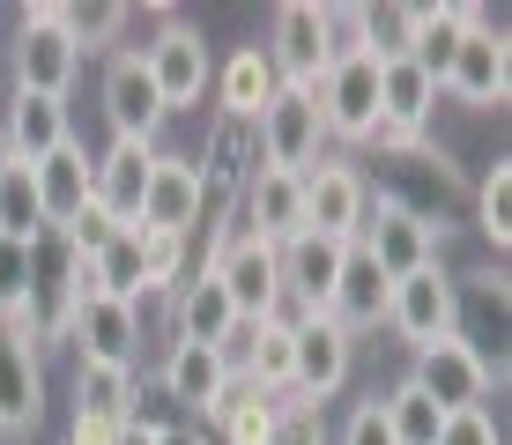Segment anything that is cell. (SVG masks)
<instances>
[{"instance_id":"cell-1","label":"cell","mask_w":512,"mask_h":445,"mask_svg":"<svg viewBox=\"0 0 512 445\" xmlns=\"http://www.w3.org/2000/svg\"><path fill=\"white\" fill-rule=\"evenodd\" d=\"M0 60H8V89H30V97H67L82 75V52L67 45L60 30V0H30L15 15V38H0Z\"/></svg>"},{"instance_id":"cell-2","label":"cell","mask_w":512,"mask_h":445,"mask_svg":"<svg viewBox=\"0 0 512 445\" xmlns=\"http://www.w3.org/2000/svg\"><path fill=\"white\" fill-rule=\"evenodd\" d=\"M134 52H141V67H149L164 112H201V97L216 89V52H208L201 23H186V15H164L156 38L134 45Z\"/></svg>"},{"instance_id":"cell-3","label":"cell","mask_w":512,"mask_h":445,"mask_svg":"<svg viewBox=\"0 0 512 445\" xmlns=\"http://www.w3.org/2000/svg\"><path fill=\"white\" fill-rule=\"evenodd\" d=\"M446 238H453V223H431V216H416V208L372 193L364 230H357V253L372 260L386 282H401V275H416V267H431L438 253H446Z\"/></svg>"},{"instance_id":"cell-4","label":"cell","mask_w":512,"mask_h":445,"mask_svg":"<svg viewBox=\"0 0 512 445\" xmlns=\"http://www.w3.org/2000/svg\"><path fill=\"white\" fill-rule=\"evenodd\" d=\"M386 334L409 342V356L461 334V290H453V267L446 260L416 267V275H401L394 290H386Z\"/></svg>"},{"instance_id":"cell-5","label":"cell","mask_w":512,"mask_h":445,"mask_svg":"<svg viewBox=\"0 0 512 445\" xmlns=\"http://www.w3.org/2000/svg\"><path fill=\"white\" fill-rule=\"evenodd\" d=\"M201 267H216V282L231 290L238 319H275L282 312V245L253 238V230H231L216 253H201Z\"/></svg>"},{"instance_id":"cell-6","label":"cell","mask_w":512,"mask_h":445,"mask_svg":"<svg viewBox=\"0 0 512 445\" xmlns=\"http://www.w3.org/2000/svg\"><path fill=\"white\" fill-rule=\"evenodd\" d=\"M268 67L282 89H320V75L334 67V45H327V8L320 0H282L275 23H268Z\"/></svg>"},{"instance_id":"cell-7","label":"cell","mask_w":512,"mask_h":445,"mask_svg":"<svg viewBox=\"0 0 512 445\" xmlns=\"http://www.w3.org/2000/svg\"><path fill=\"white\" fill-rule=\"evenodd\" d=\"M253 141H260V164H275V171H312V164L327 156L320 97H312V89H275L268 112L253 119Z\"/></svg>"},{"instance_id":"cell-8","label":"cell","mask_w":512,"mask_h":445,"mask_svg":"<svg viewBox=\"0 0 512 445\" xmlns=\"http://www.w3.org/2000/svg\"><path fill=\"white\" fill-rule=\"evenodd\" d=\"M320 119H327V141H349V149H364V141L379 134V60L372 52H342V60L320 75Z\"/></svg>"},{"instance_id":"cell-9","label":"cell","mask_w":512,"mask_h":445,"mask_svg":"<svg viewBox=\"0 0 512 445\" xmlns=\"http://www.w3.org/2000/svg\"><path fill=\"white\" fill-rule=\"evenodd\" d=\"M438 97L468 104V112H505V97H512V45H505V30H490V15L461 38L446 82H438Z\"/></svg>"},{"instance_id":"cell-10","label":"cell","mask_w":512,"mask_h":445,"mask_svg":"<svg viewBox=\"0 0 512 445\" xmlns=\"http://www.w3.org/2000/svg\"><path fill=\"white\" fill-rule=\"evenodd\" d=\"M290 327H297L290 394H297V401H312V408H327V401L349 386V371H357V334H342L327 312H312V319H290Z\"/></svg>"},{"instance_id":"cell-11","label":"cell","mask_w":512,"mask_h":445,"mask_svg":"<svg viewBox=\"0 0 512 445\" xmlns=\"http://www.w3.org/2000/svg\"><path fill=\"white\" fill-rule=\"evenodd\" d=\"M97 104H104V127H112V141H156V134H164V119H171L134 45H119L112 60H104Z\"/></svg>"},{"instance_id":"cell-12","label":"cell","mask_w":512,"mask_h":445,"mask_svg":"<svg viewBox=\"0 0 512 445\" xmlns=\"http://www.w3.org/2000/svg\"><path fill=\"white\" fill-rule=\"evenodd\" d=\"M409 379L453 416V408H490V394L505 386V371H490L483 356H475L461 334H453V342H431V349L409 356Z\"/></svg>"},{"instance_id":"cell-13","label":"cell","mask_w":512,"mask_h":445,"mask_svg":"<svg viewBox=\"0 0 512 445\" xmlns=\"http://www.w3.org/2000/svg\"><path fill=\"white\" fill-rule=\"evenodd\" d=\"M364 208H372V178H364L357 164H334V156H320V164L305 171V230H312V238L357 245Z\"/></svg>"},{"instance_id":"cell-14","label":"cell","mask_w":512,"mask_h":445,"mask_svg":"<svg viewBox=\"0 0 512 445\" xmlns=\"http://www.w3.org/2000/svg\"><path fill=\"white\" fill-rule=\"evenodd\" d=\"M201 208H208V178L193 156L156 149L149 193H141V223L134 230H171V238H201Z\"/></svg>"},{"instance_id":"cell-15","label":"cell","mask_w":512,"mask_h":445,"mask_svg":"<svg viewBox=\"0 0 512 445\" xmlns=\"http://www.w3.org/2000/svg\"><path fill=\"white\" fill-rule=\"evenodd\" d=\"M67 349L82 364H119L134 371L141 364V305H119V297H82L75 305V327H67Z\"/></svg>"},{"instance_id":"cell-16","label":"cell","mask_w":512,"mask_h":445,"mask_svg":"<svg viewBox=\"0 0 512 445\" xmlns=\"http://www.w3.org/2000/svg\"><path fill=\"white\" fill-rule=\"evenodd\" d=\"M238 230H253V238H268V245H290L297 230H305V171L260 164L238 186Z\"/></svg>"},{"instance_id":"cell-17","label":"cell","mask_w":512,"mask_h":445,"mask_svg":"<svg viewBox=\"0 0 512 445\" xmlns=\"http://www.w3.org/2000/svg\"><path fill=\"white\" fill-rule=\"evenodd\" d=\"M342 260H349V245H334V238H312V230H297V238L282 245V312H290V319L327 312L334 282H342Z\"/></svg>"},{"instance_id":"cell-18","label":"cell","mask_w":512,"mask_h":445,"mask_svg":"<svg viewBox=\"0 0 512 445\" xmlns=\"http://www.w3.org/2000/svg\"><path fill=\"white\" fill-rule=\"evenodd\" d=\"M0 141H8V164H45L52 149H67V141H75L67 97H30V89H8V104H0Z\"/></svg>"},{"instance_id":"cell-19","label":"cell","mask_w":512,"mask_h":445,"mask_svg":"<svg viewBox=\"0 0 512 445\" xmlns=\"http://www.w3.org/2000/svg\"><path fill=\"white\" fill-rule=\"evenodd\" d=\"M156 386H164V401H179L193 423H216L223 394H231V364H223L216 349L171 342V349H164V371H156Z\"/></svg>"},{"instance_id":"cell-20","label":"cell","mask_w":512,"mask_h":445,"mask_svg":"<svg viewBox=\"0 0 512 445\" xmlns=\"http://www.w3.org/2000/svg\"><path fill=\"white\" fill-rule=\"evenodd\" d=\"M164 305H171V342H193V349H223V334L238 327L231 290L216 282V267H193Z\"/></svg>"},{"instance_id":"cell-21","label":"cell","mask_w":512,"mask_h":445,"mask_svg":"<svg viewBox=\"0 0 512 445\" xmlns=\"http://www.w3.org/2000/svg\"><path fill=\"white\" fill-rule=\"evenodd\" d=\"M453 290H461V342L483 356L490 371H505V267H468V275H453Z\"/></svg>"},{"instance_id":"cell-22","label":"cell","mask_w":512,"mask_h":445,"mask_svg":"<svg viewBox=\"0 0 512 445\" xmlns=\"http://www.w3.org/2000/svg\"><path fill=\"white\" fill-rule=\"evenodd\" d=\"M30 178H38V201H45V230H52V238L97 201V156L82 149V141H67V149H52L45 164H30Z\"/></svg>"},{"instance_id":"cell-23","label":"cell","mask_w":512,"mask_h":445,"mask_svg":"<svg viewBox=\"0 0 512 445\" xmlns=\"http://www.w3.org/2000/svg\"><path fill=\"white\" fill-rule=\"evenodd\" d=\"M45 423V356L0 334V438H30Z\"/></svg>"},{"instance_id":"cell-24","label":"cell","mask_w":512,"mask_h":445,"mask_svg":"<svg viewBox=\"0 0 512 445\" xmlns=\"http://www.w3.org/2000/svg\"><path fill=\"white\" fill-rule=\"evenodd\" d=\"M149 171H156V141H112V149L97 156V208L112 223H141Z\"/></svg>"},{"instance_id":"cell-25","label":"cell","mask_w":512,"mask_h":445,"mask_svg":"<svg viewBox=\"0 0 512 445\" xmlns=\"http://www.w3.org/2000/svg\"><path fill=\"white\" fill-rule=\"evenodd\" d=\"M275 67H268V52L260 45H238L231 60L216 67V89H208V97H216V119H245V127H253L260 112H268V97H275Z\"/></svg>"},{"instance_id":"cell-26","label":"cell","mask_w":512,"mask_h":445,"mask_svg":"<svg viewBox=\"0 0 512 445\" xmlns=\"http://www.w3.org/2000/svg\"><path fill=\"white\" fill-rule=\"evenodd\" d=\"M386 290H394V282H386L379 267L357 253V245H349L342 282H334V297H327V319H334L342 334H379V327H386Z\"/></svg>"},{"instance_id":"cell-27","label":"cell","mask_w":512,"mask_h":445,"mask_svg":"<svg viewBox=\"0 0 512 445\" xmlns=\"http://www.w3.org/2000/svg\"><path fill=\"white\" fill-rule=\"evenodd\" d=\"M431 112H438V82L416 60H379V127L431 134Z\"/></svg>"},{"instance_id":"cell-28","label":"cell","mask_w":512,"mask_h":445,"mask_svg":"<svg viewBox=\"0 0 512 445\" xmlns=\"http://www.w3.org/2000/svg\"><path fill=\"white\" fill-rule=\"evenodd\" d=\"M483 23V8H461V0H446V8H416V30H409V60L423 67L431 82H446L453 52H461V38Z\"/></svg>"},{"instance_id":"cell-29","label":"cell","mask_w":512,"mask_h":445,"mask_svg":"<svg viewBox=\"0 0 512 445\" xmlns=\"http://www.w3.org/2000/svg\"><path fill=\"white\" fill-rule=\"evenodd\" d=\"M468 201H475V230H483V245L505 260V245H512V156H490V164L468 178Z\"/></svg>"},{"instance_id":"cell-30","label":"cell","mask_w":512,"mask_h":445,"mask_svg":"<svg viewBox=\"0 0 512 445\" xmlns=\"http://www.w3.org/2000/svg\"><path fill=\"white\" fill-rule=\"evenodd\" d=\"M275 408H282V394H260V386H231L208 431H216V445H268Z\"/></svg>"},{"instance_id":"cell-31","label":"cell","mask_w":512,"mask_h":445,"mask_svg":"<svg viewBox=\"0 0 512 445\" xmlns=\"http://www.w3.org/2000/svg\"><path fill=\"white\" fill-rule=\"evenodd\" d=\"M0 238H15V245H45V238H52L30 164H8V171H0Z\"/></svg>"},{"instance_id":"cell-32","label":"cell","mask_w":512,"mask_h":445,"mask_svg":"<svg viewBox=\"0 0 512 445\" xmlns=\"http://www.w3.org/2000/svg\"><path fill=\"white\" fill-rule=\"evenodd\" d=\"M127 23H134V8H119V0H75V8H60L67 45H75V52H104V60L119 52Z\"/></svg>"},{"instance_id":"cell-33","label":"cell","mask_w":512,"mask_h":445,"mask_svg":"<svg viewBox=\"0 0 512 445\" xmlns=\"http://www.w3.org/2000/svg\"><path fill=\"white\" fill-rule=\"evenodd\" d=\"M75 416L127 423L134 416V371H119V364H75Z\"/></svg>"},{"instance_id":"cell-34","label":"cell","mask_w":512,"mask_h":445,"mask_svg":"<svg viewBox=\"0 0 512 445\" xmlns=\"http://www.w3.org/2000/svg\"><path fill=\"white\" fill-rule=\"evenodd\" d=\"M379 408H386V431H394V445H438V431H446V408L423 394L416 379H401L394 394H379Z\"/></svg>"},{"instance_id":"cell-35","label":"cell","mask_w":512,"mask_h":445,"mask_svg":"<svg viewBox=\"0 0 512 445\" xmlns=\"http://www.w3.org/2000/svg\"><path fill=\"white\" fill-rule=\"evenodd\" d=\"M90 275H97V297H119V305H141V297H149V282H141V230L134 223L90 260Z\"/></svg>"},{"instance_id":"cell-36","label":"cell","mask_w":512,"mask_h":445,"mask_svg":"<svg viewBox=\"0 0 512 445\" xmlns=\"http://www.w3.org/2000/svg\"><path fill=\"white\" fill-rule=\"evenodd\" d=\"M193 275V238H171V230H141V282L149 297H171Z\"/></svg>"},{"instance_id":"cell-37","label":"cell","mask_w":512,"mask_h":445,"mask_svg":"<svg viewBox=\"0 0 512 445\" xmlns=\"http://www.w3.org/2000/svg\"><path fill=\"white\" fill-rule=\"evenodd\" d=\"M357 23H364V52L372 60H409L416 8H357Z\"/></svg>"},{"instance_id":"cell-38","label":"cell","mask_w":512,"mask_h":445,"mask_svg":"<svg viewBox=\"0 0 512 445\" xmlns=\"http://www.w3.org/2000/svg\"><path fill=\"white\" fill-rule=\"evenodd\" d=\"M268 445H334V423H327V408H312V401L282 394V408H275V431H268Z\"/></svg>"},{"instance_id":"cell-39","label":"cell","mask_w":512,"mask_h":445,"mask_svg":"<svg viewBox=\"0 0 512 445\" xmlns=\"http://www.w3.org/2000/svg\"><path fill=\"white\" fill-rule=\"evenodd\" d=\"M30 290H38V245L0 238V312H8V305H23Z\"/></svg>"},{"instance_id":"cell-40","label":"cell","mask_w":512,"mask_h":445,"mask_svg":"<svg viewBox=\"0 0 512 445\" xmlns=\"http://www.w3.org/2000/svg\"><path fill=\"white\" fill-rule=\"evenodd\" d=\"M119 230H127V223H112V216H104V208L90 201V208H82V216H75V223H67V230H60V253H75V260H97V253H104V245H112V238H119Z\"/></svg>"},{"instance_id":"cell-41","label":"cell","mask_w":512,"mask_h":445,"mask_svg":"<svg viewBox=\"0 0 512 445\" xmlns=\"http://www.w3.org/2000/svg\"><path fill=\"white\" fill-rule=\"evenodd\" d=\"M334 445H394V431H386V408H379V394L349 408V416H342V431H334Z\"/></svg>"},{"instance_id":"cell-42","label":"cell","mask_w":512,"mask_h":445,"mask_svg":"<svg viewBox=\"0 0 512 445\" xmlns=\"http://www.w3.org/2000/svg\"><path fill=\"white\" fill-rule=\"evenodd\" d=\"M438 445H505V438H498V416H490V408H453Z\"/></svg>"},{"instance_id":"cell-43","label":"cell","mask_w":512,"mask_h":445,"mask_svg":"<svg viewBox=\"0 0 512 445\" xmlns=\"http://www.w3.org/2000/svg\"><path fill=\"white\" fill-rule=\"evenodd\" d=\"M119 438V423H104V416H75V431H67V445H112Z\"/></svg>"},{"instance_id":"cell-44","label":"cell","mask_w":512,"mask_h":445,"mask_svg":"<svg viewBox=\"0 0 512 445\" xmlns=\"http://www.w3.org/2000/svg\"><path fill=\"white\" fill-rule=\"evenodd\" d=\"M156 431H164V423H149V416L134 408V416L119 423V438H112V445H156Z\"/></svg>"},{"instance_id":"cell-45","label":"cell","mask_w":512,"mask_h":445,"mask_svg":"<svg viewBox=\"0 0 512 445\" xmlns=\"http://www.w3.org/2000/svg\"><path fill=\"white\" fill-rule=\"evenodd\" d=\"M156 445H216L201 431V423H164V431H156Z\"/></svg>"},{"instance_id":"cell-46","label":"cell","mask_w":512,"mask_h":445,"mask_svg":"<svg viewBox=\"0 0 512 445\" xmlns=\"http://www.w3.org/2000/svg\"><path fill=\"white\" fill-rule=\"evenodd\" d=\"M0 171H8V141H0Z\"/></svg>"},{"instance_id":"cell-47","label":"cell","mask_w":512,"mask_h":445,"mask_svg":"<svg viewBox=\"0 0 512 445\" xmlns=\"http://www.w3.org/2000/svg\"><path fill=\"white\" fill-rule=\"evenodd\" d=\"M0 23H8V15H0Z\"/></svg>"}]
</instances>
